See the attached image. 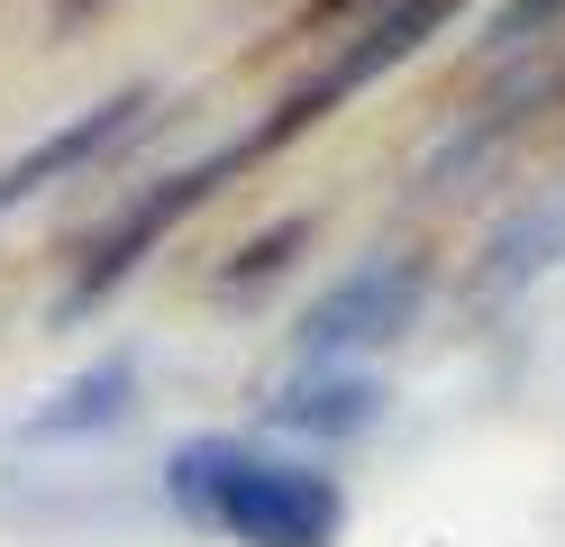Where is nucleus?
<instances>
[{"mask_svg": "<svg viewBox=\"0 0 565 547\" xmlns=\"http://www.w3.org/2000/svg\"><path fill=\"white\" fill-rule=\"evenodd\" d=\"M347 10H365V0H320V19H347Z\"/></svg>", "mask_w": 565, "mask_h": 547, "instance_id": "11", "label": "nucleus"}, {"mask_svg": "<svg viewBox=\"0 0 565 547\" xmlns=\"http://www.w3.org/2000/svg\"><path fill=\"white\" fill-rule=\"evenodd\" d=\"M547 265H565V182L556 192H539V201H520L502 229H492V246H483V302H511V292H529Z\"/></svg>", "mask_w": 565, "mask_h": 547, "instance_id": "8", "label": "nucleus"}, {"mask_svg": "<svg viewBox=\"0 0 565 547\" xmlns=\"http://www.w3.org/2000/svg\"><path fill=\"white\" fill-rule=\"evenodd\" d=\"M147 109H156V92L147 83H128V92H110V101H92L83 119H64V128H46L28 156H10L0 165V219H10L19 201H38L46 182H64L74 165H92V156H110V146L128 137V128H147Z\"/></svg>", "mask_w": 565, "mask_h": 547, "instance_id": "4", "label": "nucleus"}, {"mask_svg": "<svg viewBox=\"0 0 565 547\" xmlns=\"http://www.w3.org/2000/svg\"><path fill=\"white\" fill-rule=\"evenodd\" d=\"M256 146L265 137H237V146H220V156H201V165H183V173H173V182H156V192L147 201H128L119 219H110V238H100L92 255H83V274H74V292H64V319H83L92 302H110V292L137 274V265H147V255L173 238V229H183V219L210 201V192H220V182L246 165V156H256Z\"/></svg>", "mask_w": 565, "mask_h": 547, "instance_id": "2", "label": "nucleus"}, {"mask_svg": "<svg viewBox=\"0 0 565 547\" xmlns=\"http://www.w3.org/2000/svg\"><path fill=\"white\" fill-rule=\"evenodd\" d=\"M137 401V347H110L100 365H83L64 392H46L38 411L19 420V448H64V438H100L110 420H128Z\"/></svg>", "mask_w": 565, "mask_h": 547, "instance_id": "6", "label": "nucleus"}, {"mask_svg": "<svg viewBox=\"0 0 565 547\" xmlns=\"http://www.w3.org/2000/svg\"><path fill=\"white\" fill-rule=\"evenodd\" d=\"M292 246H301V219H292V229H274L265 246H246L237 265H228V292H237V283H256V274H274V265H282V255H292Z\"/></svg>", "mask_w": 565, "mask_h": 547, "instance_id": "10", "label": "nucleus"}, {"mask_svg": "<svg viewBox=\"0 0 565 547\" xmlns=\"http://www.w3.org/2000/svg\"><path fill=\"white\" fill-rule=\"evenodd\" d=\"M447 10H456V0H402V10H383V19H374V28L356 36V46H347V55H338V64L320 73V83H310V92H301V101H292V109H282V119L265 128V146H274V137H292L301 119H320L329 101H347V92L383 83V73H393L402 55H419V46H429V36L447 28Z\"/></svg>", "mask_w": 565, "mask_h": 547, "instance_id": "5", "label": "nucleus"}, {"mask_svg": "<svg viewBox=\"0 0 565 547\" xmlns=\"http://www.w3.org/2000/svg\"><path fill=\"white\" fill-rule=\"evenodd\" d=\"M419 292H429V265H419V255H374V265L338 274L320 302L301 311V338H292L301 365H310V375H329V365L365 356L383 338H402L411 311H419Z\"/></svg>", "mask_w": 565, "mask_h": 547, "instance_id": "3", "label": "nucleus"}, {"mask_svg": "<svg viewBox=\"0 0 565 547\" xmlns=\"http://www.w3.org/2000/svg\"><path fill=\"white\" fill-rule=\"evenodd\" d=\"M265 420L292 429V438H329V448H347V438H365L383 420V383L356 375V365H329V375H301L292 392H274Z\"/></svg>", "mask_w": 565, "mask_h": 547, "instance_id": "7", "label": "nucleus"}, {"mask_svg": "<svg viewBox=\"0 0 565 547\" xmlns=\"http://www.w3.org/2000/svg\"><path fill=\"white\" fill-rule=\"evenodd\" d=\"M565 19V0H502V19H492V46H529L539 28Z\"/></svg>", "mask_w": 565, "mask_h": 547, "instance_id": "9", "label": "nucleus"}, {"mask_svg": "<svg viewBox=\"0 0 565 547\" xmlns=\"http://www.w3.org/2000/svg\"><path fill=\"white\" fill-rule=\"evenodd\" d=\"M164 493L183 520L220 529L237 547H338L347 538V493L338 474L256 456L246 438H183L164 456Z\"/></svg>", "mask_w": 565, "mask_h": 547, "instance_id": "1", "label": "nucleus"}]
</instances>
